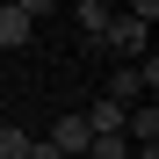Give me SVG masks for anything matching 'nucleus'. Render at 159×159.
Instances as JSON below:
<instances>
[{
  "instance_id": "6",
  "label": "nucleus",
  "mask_w": 159,
  "mask_h": 159,
  "mask_svg": "<svg viewBox=\"0 0 159 159\" xmlns=\"http://www.w3.org/2000/svg\"><path fill=\"white\" fill-rule=\"evenodd\" d=\"M0 159H29V130L22 123H0Z\"/></svg>"
},
{
  "instance_id": "4",
  "label": "nucleus",
  "mask_w": 159,
  "mask_h": 159,
  "mask_svg": "<svg viewBox=\"0 0 159 159\" xmlns=\"http://www.w3.org/2000/svg\"><path fill=\"white\" fill-rule=\"evenodd\" d=\"M123 138H138V145H159V109H152V101H138V109L123 116Z\"/></svg>"
},
{
  "instance_id": "9",
  "label": "nucleus",
  "mask_w": 159,
  "mask_h": 159,
  "mask_svg": "<svg viewBox=\"0 0 159 159\" xmlns=\"http://www.w3.org/2000/svg\"><path fill=\"white\" fill-rule=\"evenodd\" d=\"M130 159H159V145H138V152H130Z\"/></svg>"
},
{
  "instance_id": "8",
  "label": "nucleus",
  "mask_w": 159,
  "mask_h": 159,
  "mask_svg": "<svg viewBox=\"0 0 159 159\" xmlns=\"http://www.w3.org/2000/svg\"><path fill=\"white\" fill-rule=\"evenodd\" d=\"M29 159H65L58 145H43V138H29Z\"/></svg>"
},
{
  "instance_id": "7",
  "label": "nucleus",
  "mask_w": 159,
  "mask_h": 159,
  "mask_svg": "<svg viewBox=\"0 0 159 159\" xmlns=\"http://www.w3.org/2000/svg\"><path fill=\"white\" fill-rule=\"evenodd\" d=\"M87 152H94V159H130V138H94Z\"/></svg>"
},
{
  "instance_id": "1",
  "label": "nucleus",
  "mask_w": 159,
  "mask_h": 159,
  "mask_svg": "<svg viewBox=\"0 0 159 159\" xmlns=\"http://www.w3.org/2000/svg\"><path fill=\"white\" fill-rule=\"evenodd\" d=\"M152 22H159V7H152V0H138L130 15H116V22H109V36H101V43L123 51V58H145V29H152Z\"/></svg>"
},
{
  "instance_id": "3",
  "label": "nucleus",
  "mask_w": 159,
  "mask_h": 159,
  "mask_svg": "<svg viewBox=\"0 0 159 159\" xmlns=\"http://www.w3.org/2000/svg\"><path fill=\"white\" fill-rule=\"evenodd\" d=\"M43 145H58L65 159H87V145H94V130L80 123V116H58V123H51V138H43Z\"/></svg>"
},
{
  "instance_id": "2",
  "label": "nucleus",
  "mask_w": 159,
  "mask_h": 159,
  "mask_svg": "<svg viewBox=\"0 0 159 159\" xmlns=\"http://www.w3.org/2000/svg\"><path fill=\"white\" fill-rule=\"evenodd\" d=\"M36 0H0V51H22L29 43V29H36Z\"/></svg>"
},
{
  "instance_id": "5",
  "label": "nucleus",
  "mask_w": 159,
  "mask_h": 159,
  "mask_svg": "<svg viewBox=\"0 0 159 159\" xmlns=\"http://www.w3.org/2000/svg\"><path fill=\"white\" fill-rule=\"evenodd\" d=\"M109 22H116V7H101V0H80V29H87L94 43L109 36Z\"/></svg>"
}]
</instances>
